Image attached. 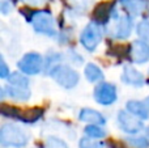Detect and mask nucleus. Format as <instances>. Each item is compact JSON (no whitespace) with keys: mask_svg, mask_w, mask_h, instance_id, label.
<instances>
[{"mask_svg":"<svg viewBox=\"0 0 149 148\" xmlns=\"http://www.w3.org/2000/svg\"><path fill=\"white\" fill-rule=\"evenodd\" d=\"M4 91L10 98L16 101H28L31 96L28 77L18 72H13L12 75H9L8 84L5 85Z\"/></svg>","mask_w":149,"mask_h":148,"instance_id":"obj_1","label":"nucleus"},{"mask_svg":"<svg viewBox=\"0 0 149 148\" xmlns=\"http://www.w3.org/2000/svg\"><path fill=\"white\" fill-rule=\"evenodd\" d=\"M28 134L20 126L8 123L0 128V144L3 147L22 148L28 144Z\"/></svg>","mask_w":149,"mask_h":148,"instance_id":"obj_2","label":"nucleus"},{"mask_svg":"<svg viewBox=\"0 0 149 148\" xmlns=\"http://www.w3.org/2000/svg\"><path fill=\"white\" fill-rule=\"evenodd\" d=\"M113 17V22H107L106 26V31L110 34L113 38L116 39H126L130 37L134 28V21H132L131 15H124V16H119L116 13V9H113L111 13Z\"/></svg>","mask_w":149,"mask_h":148,"instance_id":"obj_3","label":"nucleus"},{"mask_svg":"<svg viewBox=\"0 0 149 148\" xmlns=\"http://www.w3.org/2000/svg\"><path fill=\"white\" fill-rule=\"evenodd\" d=\"M30 24L33 25L34 30L39 34L47 37H56V25L52 15L49 10H37L30 16Z\"/></svg>","mask_w":149,"mask_h":148,"instance_id":"obj_4","label":"nucleus"},{"mask_svg":"<svg viewBox=\"0 0 149 148\" xmlns=\"http://www.w3.org/2000/svg\"><path fill=\"white\" fill-rule=\"evenodd\" d=\"M102 36L103 30L102 26H101V22L94 20L82 29L81 34H80V43L88 51H94L97 49V46L100 45V42L102 41Z\"/></svg>","mask_w":149,"mask_h":148,"instance_id":"obj_5","label":"nucleus"},{"mask_svg":"<svg viewBox=\"0 0 149 148\" xmlns=\"http://www.w3.org/2000/svg\"><path fill=\"white\" fill-rule=\"evenodd\" d=\"M60 87L65 89H71L79 84L80 76L72 67L65 64H58L55 68H52L51 72L49 73Z\"/></svg>","mask_w":149,"mask_h":148,"instance_id":"obj_6","label":"nucleus"},{"mask_svg":"<svg viewBox=\"0 0 149 148\" xmlns=\"http://www.w3.org/2000/svg\"><path fill=\"white\" fill-rule=\"evenodd\" d=\"M17 67L25 75H38L45 68V62L38 52H28L18 60Z\"/></svg>","mask_w":149,"mask_h":148,"instance_id":"obj_7","label":"nucleus"},{"mask_svg":"<svg viewBox=\"0 0 149 148\" xmlns=\"http://www.w3.org/2000/svg\"><path fill=\"white\" fill-rule=\"evenodd\" d=\"M119 127L122 128V131L130 134V135H135V134H139L141 130H144V123L143 119L137 118L136 115H134L132 113H127L126 110H120L118 113V117H116Z\"/></svg>","mask_w":149,"mask_h":148,"instance_id":"obj_8","label":"nucleus"},{"mask_svg":"<svg viewBox=\"0 0 149 148\" xmlns=\"http://www.w3.org/2000/svg\"><path fill=\"white\" fill-rule=\"evenodd\" d=\"M93 97L100 105L103 106H109L113 105L118 98V93H116V87L111 83H100L95 85L94 91H93Z\"/></svg>","mask_w":149,"mask_h":148,"instance_id":"obj_9","label":"nucleus"},{"mask_svg":"<svg viewBox=\"0 0 149 148\" xmlns=\"http://www.w3.org/2000/svg\"><path fill=\"white\" fill-rule=\"evenodd\" d=\"M131 58L136 64H143L149 60V43L143 39H137L131 43L130 49Z\"/></svg>","mask_w":149,"mask_h":148,"instance_id":"obj_10","label":"nucleus"},{"mask_svg":"<svg viewBox=\"0 0 149 148\" xmlns=\"http://www.w3.org/2000/svg\"><path fill=\"white\" fill-rule=\"evenodd\" d=\"M122 81L132 87H143L145 83V79L140 71L134 68L132 66H126L123 68V75H122Z\"/></svg>","mask_w":149,"mask_h":148,"instance_id":"obj_11","label":"nucleus"},{"mask_svg":"<svg viewBox=\"0 0 149 148\" xmlns=\"http://www.w3.org/2000/svg\"><path fill=\"white\" fill-rule=\"evenodd\" d=\"M127 112L132 113L140 119H148L149 118V105L147 101H139V100H130L126 104Z\"/></svg>","mask_w":149,"mask_h":148,"instance_id":"obj_12","label":"nucleus"},{"mask_svg":"<svg viewBox=\"0 0 149 148\" xmlns=\"http://www.w3.org/2000/svg\"><path fill=\"white\" fill-rule=\"evenodd\" d=\"M79 119L81 122H85V123H89V125H105L106 123V118L101 114L100 112L94 109H81L80 110V114H79Z\"/></svg>","mask_w":149,"mask_h":148,"instance_id":"obj_13","label":"nucleus"},{"mask_svg":"<svg viewBox=\"0 0 149 148\" xmlns=\"http://www.w3.org/2000/svg\"><path fill=\"white\" fill-rule=\"evenodd\" d=\"M120 4L131 16H140L148 7L147 0H120Z\"/></svg>","mask_w":149,"mask_h":148,"instance_id":"obj_14","label":"nucleus"},{"mask_svg":"<svg viewBox=\"0 0 149 148\" xmlns=\"http://www.w3.org/2000/svg\"><path fill=\"white\" fill-rule=\"evenodd\" d=\"M84 73H85V77H86L88 81H90V83H100L103 79L102 70H101L97 64H94V63L86 64V67H85V70H84Z\"/></svg>","mask_w":149,"mask_h":148,"instance_id":"obj_15","label":"nucleus"},{"mask_svg":"<svg viewBox=\"0 0 149 148\" xmlns=\"http://www.w3.org/2000/svg\"><path fill=\"white\" fill-rule=\"evenodd\" d=\"M84 131L85 135L93 139H102L106 136V131L100 125H88Z\"/></svg>","mask_w":149,"mask_h":148,"instance_id":"obj_16","label":"nucleus"},{"mask_svg":"<svg viewBox=\"0 0 149 148\" xmlns=\"http://www.w3.org/2000/svg\"><path fill=\"white\" fill-rule=\"evenodd\" d=\"M79 148H107L105 143L100 142V139H93V138H81L79 142Z\"/></svg>","mask_w":149,"mask_h":148,"instance_id":"obj_17","label":"nucleus"},{"mask_svg":"<svg viewBox=\"0 0 149 148\" xmlns=\"http://www.w3.org/2000/svg\"><path fill=\"white\" fill-rule=\"evenodd\" d=\"M126 143L131 148H149V142L145 136H130L126 138Z\"/></svg>","mask_w":149,"mask_h":148,"instance_id":"obj_18","label":"nucleus"},{"mask_svg":"<svg viewBox=\"0 0 149 148\" xmlns=\"http://www.w3.org/2000/svg\"><path fill=\"white\" fill-rule=\"evenodd\" d=\"M136 31H137V36H139L143 41L149 43V21L148 20L140 21L136 26Z\"/></svg>","mask_w":149,"mask_h":148,"instance_id":"obj_19","label":"nucleus"},{"mask_svg":"<svg viewBox=\"0 0 149 148\" xmlns=\"http://www.w3.org/2000/svg\"><path fill=\"white\" fill-rule=\"evenodd\" d=\"M60 60H62V55L60 54H58V52L50 54L46 59V64H45V67H46V70H47V73H50L52 68H55L58 64H60Z\"/></svg>","mask_w":149,"mask_h":148,"instance_id":"obj_20","label":"nucleus"},{"mask_svg":"<svg viewBox=\"0 0 149 148\" xmlns=\"http://www.w3.org/2000/svg\"><path fill=\"white\" fill-rule=\"evenodd\" d=\"M45 147L46 148H70L64 140H62L60 138H56V136H49L46 139Z\"/></svg>","mask_w":149,"mask_h":148,"instance_id":"obj_21","label":"nucleus"},{"mask_svg":"<svg viewBox=\"0 0 149 148\" xmlns=\"http://www.w3.org/2000/svg\"><path fill=\"white\" fill-rule=\"evenodd\" d=\"M15 4H13L12 0H1L0 1V10H1L3 15H8L9 12H12Z\"/></svg>","mask_w":149,"mask_h":148,"instance_id":"obj_22","label":"nucleus"},{"mask_svg":"<svg viewBox=\"0 0 149 148\" xmlns=\"http://www.w3.org/2000/svg\"><path fill=\"white\" fill-rule=\"evenodd\" d=\"M0 77L1 79L9 77V70H8V66H7V63H5L4 58L0 59Z\"/></svg>","mask_w":149,"mask_h":148,"instance_id":"obj_23","label":"nucleus"},{"mask_svg":"<svg viewBox=\"0 0 149 148\" xmlns=\"http://www.w3.org/2000/svg\"><path fill=\"white\" fill-rule=\"evenodd\" d=\"M70 1L79 9H86L89 7V4L92 3V0H70Z\"/></svg>","mask_w":149,"mask_h":148,"instance_id":"obj_24","label":"nucleus"},{"mask_svg":"<svg viewBox=\"0 0 149 148\" xmlns=\"http://www.w3.org/2000/svg\"><path fill=\"white\" fill-rule=\"evenodd\" d=\"M21 1L30 5V7H42V5H45L49 0H21Z\"/></svg>","mask_w":149,"mask_h":148,"instance_id":"obj_25","label":"nucleus"},{"mask_svg":"<svg viewBox=\"0 0 149 148\" xmlns=\"http://www.w3.org/2000/svg\"><path fill=\"white\" fill-rule=\"evenodd\" d=\"M144 136L148 139V142H149V126H148V127H145V128H144Z\"/></svg>","mask_w":149,"mask_h":148,"instance_id":"obj_26","label":"nucleus"},{"mask_svg":"<svg viewBox=\"0 0 149 148\" xmlns=\"http://www.w3.org/2000/svg\"><path fill=\"white\" fill-rule=\"evenodd\" d=\"M147 102H148V105H149V97H148V98H147Z\"/></svg>","mask_w":149,"mask_h":148,"instance_id":"obj_27","label":"nucleus"}]
</instances>
